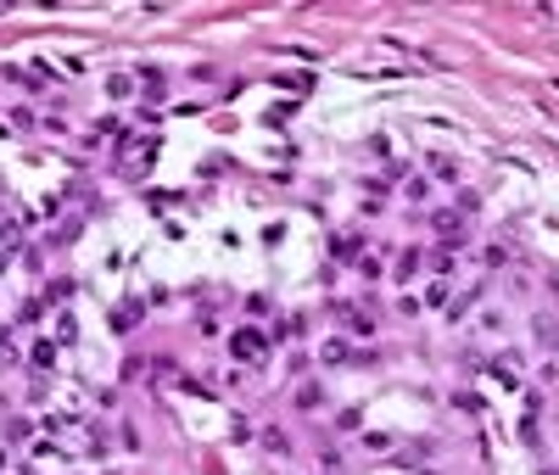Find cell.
I'll use <instances>...</instances> for the list:
<instances>
[{
    "mask_svg": "<svg viewBox=\"0 0 559 475\" xmlns=\"http://www.w3.org/2000/svg\"><path fill=\"white\" fill-rule=\"evenodd\" d=\"M230 353H235V358H257V353H263V330H252V324H241V330L230 335Z\"/></svg>",
    "mask_w": 559,
    "mask_h": 475,
    "instance_id": "obj_1",
    "label": "cell"
}]
</instances>
